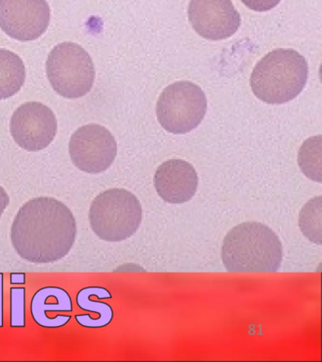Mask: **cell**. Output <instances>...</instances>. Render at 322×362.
Here are the masks:
<instances>
[{
	"label": "cell",
	"mask_w": 322,
	"mask_h": 362,
	"mask_svg": "<svg viewBox=\"0 0 322 362\" xmlns=\"http://www.w3.org/2000/svg\"><path fill=\"white\" fill-rule=\"evenodd\" d=\"M77 237V223L69 206L55 198H33L18 209L11 242L22 259L49 264L67 257Z\"/></svg>",
	"instance_id": "6da1fadb"
},
{
	"label": "cell",
	"mask_w": 322,
	"mask_h": 362,
	"mask_svg": "<svg viewBox=\"0 0 322 362\" xmlns=\"http://www.w3.org/2000/svg\"><path fill=\"white\" fill-rule=\"evenodd\" d=\"M222 259L229 273H275L282 262L281 240L264 223H239L226 234Z\"/></svg>",
	"instance_id": "7a4b0ae2"
},
{
	"label": "cell",
	"mask_w": 322,
	"mask_h": 362,
	"mask_svg": "<svg viewBox=\"0 0 322 362\" xmlns=\"http://www.w3.org/2000/svg\"><path fill=\"white\" fill-rule=\"evenodd\" d=\"M308 64L298 51L278 48L268 53L254 67L251 87L260 100L271 105L287 103L304 90Z\"/></svg>",
	"instance_id": "3957f363"
},
{
	"label": "cell",
	"mask_w": 322,
	"mask_h": 362,
	"mask_svg": "<svg viewBox=\"0 0 322 362\" xmlns=\"http://www.w3.org/2000/svg\"><path fill=\"white\" fill-rule=\"evenodd\" d=\"M93 232L105 242H122L131 238L142 222L140 201L125 189H110L93 200L89 209Z\"/></svg>",
	"instance_id": "277c9868"
},
{
	"label": "cell",
	"mask_w": 322,
	"mask_h": 362,
	"mask_svg": "<svg viewBox=\"0 0 322 362\" xmlns=\"http://www.w3.org/2000/svg\"><path fill=\"white\" fill-rule=\"evenodd\" d=\"M47 76L53 89L63 98H83L94 84V62L81 45L62 42L50 53Z\"/></svg>",
	"instance_id": "5b68a950"
},
{
	"label": "cell",
	"mask_w": 322,
	"mask_h": 362,
	"mask_svg": "<svg viewBox=\"0 0 322 362\" xmlns=\"http://www.w3.org/2000/svg\"><path fill=\"white\" fill-rule=\"evenodd\" d=\"M207 110L202 88L191 81H177L161 93L156 105L158 121L173 134H185L199 127Z\"/></svg>",
	"instance_id": "8992f818"
},
{
	"label": "cell",
	"mask_w": 322,
	"mask_h": 362,
	"mask_svg": "<svg viewBox=\"0 0 322 362\" xmlns=\"http://www.w3.org/2000/svg\"><path fill=\"white\" fill-rule=\"evenodd\" d=\"M73 164L87 174H100L110 168L117 155V141L105 127L89 124L73 133L69 141Z\"/></svg>",
	"instance_id": "52a82bcc"
},
{
	"label": "cell",
	"mask_w": 322,
	"mask_h": 362,
	"mask_svg": "<svg viewBox=\"0 0 322 362\" xmlns=\"http://www.w3.org/2000/svg\"><path fill=\"white\" fill-rule=\"evenodd\" d=\"M57 119L50 107L40 102H27L11 119V133L21 148L38 152L47 148L57 133Z\"/></svg>",
	"instance_id": "ba28073f"
},
{
	"label": "cell",
	"mask_w": 322,
	"mask_h": 362,
	"mask_svg": "<svg viewBox=\"0 0 322 362\" xmlns=\"http://www.w3.org/2000/svg\"><path fill=\"white\" fill-rule=\"evenodd\" d=\"M50 21L47 0H0V28L11 38L21 42L38 39Z\"/></svg>",
	"instance_id": "9c48e42d"
},
{
	"label": "cell",
	"mask_w": 322,
	"mask_h": 362,
	"mask_svg": "<svg viewBox=\"0 0 322 362\" xmlns=\"http://www.w3.org/2000/svg\"><path fill=\"white\" fill-rule=\"evenodd\" d=\"M188 19L200 36L211 41L230 38L241 25L231 0H191Z\"/></svg>",
	"instance_id": "30bf717a"
},
{
	"label": "cell",
	"mask_w": 322,
	"mask_h": 362,
	"mask_svg": "<svg viewBox=\"0 0 322 362\" xmlns=\"http://www.w3.org/2000/svg\"><path fill=\"white\" fill-rule=\"evenodd\" d=\"M199 177L188 161L173 158L161 164L154 175L157 194L166 202L183 204L196 194Z\"/></svg>",
	"instance_id": "8fae6325"
},
{
	"label": "cell",
	"mask_w": 322,
	"mask_h": 362,
	"mask_svg": "<svg viewBox=\"0 0 322 362\" xmlns=\"http://www.w3.org/2000/svg\"><path fill=\"white\" fill-rule=\"evenodd\" d=\"M73 310L72 299L69 293L59 287H45L36 291L30 302V313L35 322L42 327L58 328L64 327L71 319L69 315L50 317L47 313Z\"/></svg>",
	"instance_id": "7c38bea8"
},
{
	"label": "cell",
	"mask_w": 322,
	"mask_h": 362,
	"mask_svg": "<svg viewBox=\"0 0 322 362\" xmlns=\"http://www.w3.org/2000/svg\"><path fill=\"white\" fill-rule=\"evenodd\" d=\"M92 296L98 297L100 299L112 298L111 293L106 288L103 287H87L81 288L76 297V302L81 310L92 311L98 313L97 319H92L88 314L86 315H76V321L81 327L87 328H100L106 327L112 322L113 310L111 305L106 303L93 301Z\"/></svg>",
	"instance_id": "4fadbf2b"
},
{
	"label": "cell",
	"mask_w": 322,
	"mask_h": 362,
	"mask_svg": "<svg viewBox=\"0 0 322 362\" xmlns=\"http://www.w3.org/2000/svg\"><path fill=\"white\" fill-rule=\"evenodd\" d=\"M26 78L23 61L12 51L0 49V100L21 90Z\"/></svg>",
	"instance_id": "5bb4252c"
},
{
	"label": "cell",
	"mask_w": 322,
	"mask_h": 362,
	"mask_svg": "<svg viewBox=\"0 0 322 362\" xmlns=\"http://www.w3.org/2000/svg\"><path fill=\"white\" fill-rule=\"evenodd\" d=\"M321 135L307 139L298 153V163L305 177L321 183L322 181Z\"/></svg>",
	"instance_id": "9a60e30c"
},
{
	"label": "cell",
	"mask_w": 322,
	"mask_h": 362,
	"mask_svg": "<svg viewBox=\"0 0 322 362\" xmlns=\"http://www.w3.org/2000/svg\"><path fill=\"white\" fill-rule=\"evenodd\" d=\"M299 229L311 243L322 245V197L308 201L299 215Z\"/></svg>",
	"instance_id": "2e32d148"
},
{
	"label": "cell",
	"mask_w": 322,
	"mask_h": 362,
	"mask_svg": "<svg viewBox=\"0 0 322 362\" xmlns=\"http://www.w3.org/2000/svg\"><path fill=\"white\" fill-rule=\"evenodd\" d=\"M26 288H11V327H26Z\"/></svg>",
	"instance_id": "e0dca14e"
},
{
	"label": "cell",
	"mask_w": 322,
	"mask_h": 362,
	"mask_svg": "<svg viewBox=\"0 0 322 362\" xmlns=\"http://www.w3.org/2000/svg\"><path fill=\"white\" fill-rule=\"evenodd\" d=\"M247 8L255 11H268L272 10L281 2V0H241Z\"/></svg>",
	"instance_id": "ac0fdd59"
},
{
	"label": "cell",
	"mask_w": 322,
	"mask_h": 362,
	"mask_svg": "<svg viewBox=\"0 0 322 362\" xmlns=\"http://www.w3.org/2000/svg\"><path fill=\"white\" fill-rule=\"evenodd\" d=\"M10 204V197L7 192L5 191L4 187L0 185V220H1L2 215H4L5 209Z\"/></svg>",
	"instance_id": "d6986e66"
},
{
	"label": "cell",
	"mask_w": 322,
	"mask_h": 362,
	"mask_svg": "<svg viewBox=\"0 0 322 362\" xmlns=\"http://www.w3.org/2000/svg\"><path fill=\"white\" fill-rule=\"evenodd\" d=\"M4 274H0V327H4Z\"/></svg>",
	"instance_id": "ffe728a7"
},
{
	"label": "cell",
	"mask_w": 322,
	"mask_h": 362,
	"mask_svg": "<svg viewBox=\"0 0 322 362\" xmlns=\"http://www.w3.org/2000/svg\"><path fill=\"white\" fill-rule=\"evenodd\" d=\"M26 283V274H11V284H25Z\"/></svg>",
	"instance_id": "44dd1931"
}]
</instances>
